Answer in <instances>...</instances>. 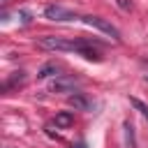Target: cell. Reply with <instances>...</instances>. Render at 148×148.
Here are the masks:
<instances>
[{
	"instance_id": "cell-10",
	"label": "cell",
	"mask_w": 148,
	"mask_h": 148,
	"mask_svg": "<svg viewBox=\"0 0 148 148\" xmlns=\"http://www.w3.org/2000/svg\"><path fill=\"white\" fill-rule=\"evenodd\" d=\"M118 5H120L123 9H130V2H127V0H118Z\"/></svg>"
},
{
	"instance_id": "cell-9",
	"label": "cell",
	"mask_w": 148,
	"mask_h": 148,
	"mask_svg": "<svg viewBox=\"0 0 148 148\" xmlns=\"http://www.w3.org/2000/svg\"><path fill=\"white\" fill-rule=\"evenodd\" d=\"M132 104H134V106H136V109H139V111H141V113L148 118V106H146L143 102H139V99H132Z\"/></svg>"
},
{
	"instance_id": "cell-4",
	"label": "cell",
	"mask_w": 148,
	"mask_h": 148,
	"mask_svg": "<svg viewBox=\"0 0 148 148\" xmlns=\"http://www.w3.org/2000/svg\"><path fill=\"white\" fill-rule=\"evenodd\" d=\"M74 86H76V79H72V76H62V79H56L53 83H51V90L56 92H69V90H74Z\"/></svg>"
},
{
	"instance_id": "cell-3",
	"label": "cell",
	"mask_w": 148,
	"mask_h": 148,
	"mask_svg": "<svg viewBox=\"0 0 148 148\" xmlns=\"http://www.w3.org/2000/svg\"><path fill=\"white\" fill-rule=\"evenodd\" d=\"M44 16L49 21H74L76 18V14L72 9H67V7H62V5H46Z\"/></svg>"
},
{
	"instance_id": "cell-1",
	"label": "cell",
	"mask_w": 148,
	"mask_h": 148,
	"mask_svg": "<svg viewBox=\"0 0 148 148\" xmlns=\"http://www.w3.org/2000/svg\"><path fill=\"white\" fill-rule=\"evenodd\" d=\"M83 44H86V39H65V37H58V35L39 37V46L46 49V51H74V53H79Z\"/></svg>"
},
{
	"instance_id": "cell-2",
	"label": "cell",
	"mask_w": 148,
	"mask_h": 148,
	"mask_svg": "<svg viewBox=\"0 0 148 148\" xmlns=\"http://www.w3.org/2000/svg\"><path fill=\"white\" fill-rule=\"evenodd\" d=\"M83 23L86 25H90V28H95V30H99V32H104V35H109V37H113L116 42L120 39V32H118V28L111 23V21H106V18H102V16H83Z\"/></svg>"
},
{
	"instance_id": "cell-5",
	"label": "cell",
	"mask_w": 148,
	"mask_h": 148,
	"mask_svg": "<svg viewBox=\"0 0 148 148\" xmlns=\"http://www.w3.org/2000/svg\"><path fill=\"white\" fill-rule=\"evenodd\" d=\"M53 123H56V127H60V130L72 127V125H74V113H72V111H60V113H56Z\"/></svg>"
},
{
	"instance_id": "cell-6",
	"label": "cell",
	"mask_w": 148,
	"mask_h": 148,
	"mask_svg": "<svg viewBox=\"0 0 148 148\" xmlns=\"http://www.w3.org/2000/svg\"><path fill=\"white\" fill-rule=\"evenodd\" d=\"M69 104L74 106V109H81V111H86L90 104H88V99L81 95V92H74V95H69Z\"/></svg>"
},
{
	"instance_id": "cell-7",
	"label": "cell",
	"mask_w": 148,
	"mask_h": 148,
	"mask_svg": "<svg viewBox=\"0 0 148 148\" xmlns=\"http://www.w3.org/2000/svg\"><path fill=\"white\" fill-rule=\"evenodd\" d=\"M58 69H60V67H58L56 62H51V65H44V67L39 69V74H37V76H39V79H46V76H51V74H56Z\"/></svg>"
},
{
	"instance_id": "cell-8",
	"label": "cell",
	"mask_w": 148,
	"mask_h": 148,
	"mask_svg": "<svg viewBox=\"0 0 148 148\" xmlns=\"http://www.w3.org/2000/svg\"><path fill=\"white\" fill-rule=\"evenodd\" d=\"M21 81H23V72H14V76H12V79L5 83V90H9L14 83H21Z\"/></svg>"
}]
</instances>
